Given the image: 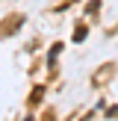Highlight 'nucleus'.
<instances>
[{
    "label": "nucleus",
    "mask_w": 118,
    "mask_h": 121,
    "mask_svg": "<svg viewBox=\"0 0 118 121\" xmlns=\"http://www.w3.org/2000/svg\"><path fill=\"white\" fill-rule=\"evenodd\" d=\"M56 53H62V44H53V47H50V56H47V65H53V62H56Z\"/></svg>",
    "instance_id": "nucleus-1"
},
{
    "label": "nucleus",
    "mask_w": 118,
    "mask_h": 121,
    "mask_svg": "<svg viewBox=\"0 0 118 121\" xmlns=\"http://www.w3.org/2000/svg\"><path fill=\"white\" fill-rule=\"evenodd\" d=\"M86 39V27H77V33H74V41H83Z\"/></svg>",
    "instance_id": "nucleus-2"
}]
</instances>
